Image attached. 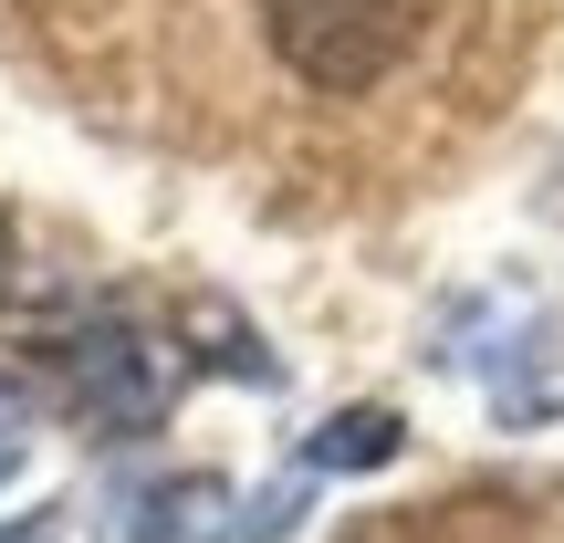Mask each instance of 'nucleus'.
Listing matches in <instances>:
<instances>
[{
	"mask_svg": "<svg viewBox=\"0 0 564 543\" xmlns=\"http://www.w3.org/2000/svg\"><path fill=\"white\" fill-rule=\"evenodd\" d=\"M126 543H241L230 481L220 470H167V481H147L137 512H126Z\"/></svg>",
	"mask_w": 564,
	"mask_h": 543,
	"instance_id": "20e7f679",
	"label": "nucleus"
},
{
	"mask_svg": "<svg viewBox=\"0 0 564 543\" xmlns=\"http://www.w3.org/2000/svg\"><path fill=\"white\" fill-rule=\"evenodd\" d=\"M303 491H314V481H303V470H293V481H272V491H262V502H251V512H241V543H282V533H293V523H303Z\"/></svg>",
	"mask_w": 564,
	"mask_h": 543,
	"instance_id": "423d86ee",
	"label": "nucleus"
},
{
	"mask_svg": "<svg viewBox=\"0 0 564 543\" xmlns=\"http://www.w3.org/2000/svg\"><path fill=\"white\" fill-rule=\"evenodd\" d=\"M0 543H84V523H74V502H42V512H11Z\"/></svg>",
	"mask_w": 564,
	"mask_h": 543,
	"instance_id": "6e6552de",
	"label": "nucleus"
},
{
	"mask_svg": "<svg viewBox=\"0 0 564 543\" xmlns=\"http://www.w3.org/2000/svg\"><path fill=\"white\" fill-rule=\"evenodd\" d=\"M429 0H262V32L282 74H303L314 95H366L408 63Z\"/></svg>",
	"mask_w": 564,
	"mask_h": 543,
	"instance_id": "f03ea898",
	"label": "nucleus"
},
{
	"mask_svg": "<svg viewBox=\"0 0 564 543\" xmlns=\"http://www.w3.org/2000/svg\"><path fill=\"white\" fill-rule=\"evenodd\" d=\"M21 460H32V408H21V387H0V491L21 481Z\"/></svg>",
	"mask_w": 564,
	"mask_h": 543,
	"instance_id": "0eeeda50",
	"label": "nucleus"
},
{
	"mask_svg": "<svg viewBox=\"0 0 564 543\" xmlns=\"http://www.w3.org/2000/svg\"><path fill=\"white\" fill-rule=\"evenodd\" d=\"M408 449V419L398 408H335V419L314 428V439H303V481H324V470H387Z\"/></svg>",
	"mask_w": 564,
	"mask_h": 543,
	"instance_id": "39448f33",
	"label": "nucleus"
},
{
	"mask_svg": "<svg viewBox=\"0 0 564 543\" xmlns=\"http://www.w3.org/2000/svg\"><path fill=\"white\" fill-rule=\"evenodd\" d=\"M53 387L95 439H147L188 387V345H167L137 303H84L53 324Z\"/></svg>",
	"mask_w": 564,
	"mask_h": 543,
	"instance_id": "f257e3e1",
	"label": "nucleus"
},
{
	"mask_svg": "<svg viewBox=\"0 0 564 543\" xmlns=\"http://www.w3.org/2000/svg\"><path fill=\"white\" fill-rule=\"evenodd\" d=\"M481 398L502 428H544L564 419V324L554 314H512V345H481Z\"/></svg>",
	"mask_w": 564,
	"mask_h": 543,
	"instance_id": "7ed1b4c3",
	"label": "nucleus"
}]
</instances>
